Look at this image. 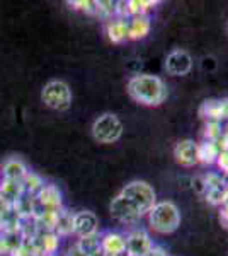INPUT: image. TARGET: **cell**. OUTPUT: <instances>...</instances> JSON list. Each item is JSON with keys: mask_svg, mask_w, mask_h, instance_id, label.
I'll use <instances>...</instances> for the list:
<instances>
[{"mask_svg": "<svg viewBox=\"0 0 228 256\" xmlns=\"http://www.w3.org/2000/svg\"><path fill=\"white\" fill-rule=\"evenodd\" d=\"M128 94L143 106H160L167 99L169 90L160 77L140 74L128 80Z\"/></svg>", "mask_w": 228, "mask_h": 256, "instance_id": "obj_1", "label": "cell"}, {"mask_svg": "<svg viewBox=\"0 0 228 256\" xmlns=\"http://www.w3.org/2000/svg\"><path fill=\"white\" fill-rule=\"evenodd\" d=\"M148 224L155 232L159 234H171L179 229L181 226V212L174 202L164 200L157 202L153 208L147 214Z\"/></svg>", "mask_w": 228, "mask_h": 256, "instance_id": "obj_2", "label": "cell"}, {"mask_svg": "<svg viewBox=\"0 0 228 256\" xmlns=\"http://www.w3.org/2000/svg\"><path fill=\"white\" fill-rule=\"evenodd\" d=\"M123 198H126L131 204V207L138 210L140 216H147L148 212L153 208V205L157 204V193L147 181H131L119 193Z\"/></svg>", "mask_w": 228, "mask_h": 256, "instance_id": "obj_3", "label": "cell"}, {"mask_svg": "<svg viewBox=\"0 0 228 256\" xmlns=\"http://www.w3.org/2000/svg\"><path fill=\"white\" fill-rule=\"evenodd\" d=\"M41 101L55 111H67L72 104V89L63 80H49L41 90Z\"/></svg>", "mask_w": 228, "mask_h": 256, "instance_id": "obj_4", "label": "cell"}, {"mask_svg": "<svg viewBox=\"0 0 228 256\" xmlns=\"http://www.w3.org/2000/svg\"><path fill=\"white\" fill-rule=\"evenodd\" d=\"M123 135V123L116 114L104 113L95 118L92 125V137L99 144H114Z\"/></svg>", "mask_w": 228, "mask_h": 256, "instance_id": "obj_5", "label": "cell"}, {"mask_svg": "<svg viewBox=\"0 0 228 256\" xmlns=\"http://www.w3.org/2000/svg\"><path fill=\"white\" fill-rule=\"evenodd\" d=\"M36 198V212H43V210H51V212H60L63 208V196L56 184L44 183V186L34 195Z\"/></svg>", "mask_w": 228, "mask_h": 256, "instance_id": "obj_6", "label": "cell"}, {"mask_svg": "<svg viewBox=\"0 0 228 256\" xmlns=\"http://www.w3.org/2000/svg\"><path fill=\"white\" fill-rule=\"evenodd\" d=\"M155 246L150 234L145 229H133L126 236V253L128 256H147Z\"/></svg>", "mask_w": 228, "mask_h": 256, "instance_id": "obj_7", "label": "cell"}, {"mask_svg": "<svg viewBox=\"0 0 228 256\" xmlns=\"http://www.w3.org/2000/svg\"><path fill=\"white\" fill-rule=\"evenodd\" d=\"M165 70L167 74L176 77H182V76H188L193 68V56L189 55L186 50H174L167 55L165 58Z\"/></svg>", "mask_w": 228, "mask_h": 256, "instance_id": "obj_8", "label": "cell"}, {"mask_svg": "<svg viewBox=\"0 0 228 256\" xmlns=\"http://www.w3.org/2000/svg\"><path fill=\"white\" fill-rule=\"evenodd\" d=\"M200 114L206 122H228V98L223 99H206L203 101Z\"/></svg>", "mask_w": 228, "mask_h": 256, "instance_id": "obj_9", "label": "cell"}, {"mask_svg": "<svg viewBox=\"0 0 228 256\" xmlns=\"http://www.w3.org/2000/svg\"><path fill=\"white\" fill-rule=\"evenodd\" d=\"M109 210H111V216H113L116 220L123 222V224H133V222L142 218L138 210H135L131 207L130 202H128L126 198H123L121 195L113 198V202H111V205H109Z\"/></svg>", "mask_w": 228, "mask_h": 256, "instance_id": "obj_10", "label": "cell"}, {"mask_svg": "<svg viewBox=\"0 0 228 256\" xmlns=\"http://www.w3.org/2000/svg\"><path fill=\"white\" fill-rule=\"evenodd\" d=\"M97 229H99V220L94 212L82 210V212L73 214V234H77L78 238L97 234Z\"/></svg>", "mask_w": 228, "mask_h": 256, "instance_id": "obj_11", "label": "cell"}, {"mask_svg": "<svg viewBox=\"0 0 228 256\" xmlns=\"http://www.w3.org/2000/svg\"><path fill=\"white\" fill-rule=\"evenodd\" d=\"M174 158H176L177 164H181L184 168L196 166L200 162L198 160V144L191 138L177 142V146L174 147Z\"/></svg>", "mask_w": 228, "mask_h": 256, "instance_id": "obj_12", "label": "cell"}, {"mask_svg": "<svg viewBox=\"0 0 228 256\" xmlns=\"http://www.w3.org/2000/svg\"><path fill=\"white\" fill-rule=\"evenodd\" d=\"M101 250L106 256H114L126 251V236L116 230H107L101 236Z\"/></svg>", "mask_w": 228, "mask_h": 256, "instance_id": "obj_13", "label": "cell"}, {"mask_svg": "<svg viewBox=\"0 0 228 256\" xmlns=\"http://www.w3.org/2000/svg\"><path fill=\"white\" fill-rule=\"evenodd\" d=\"M36 248H38L39 254H55L60 248V236L53 230H41L34 236Z\"/></svg>", "mask_w": 228, "mask_h": 256, "instance_id": "obj_14", "label": "cell"}, {"mask_svg": "<svg viewBox=\"0 0 228 256\" xmlns=\"http://www.w3.org/2000/svg\"><path fill=\"white\" fill-rule=\"evenodd\" d=\"M152 28L150 16H135L128 19V40H143Z\"/></svg>", "mask_w": 228, "mask_h": 256, "instance_id": "obj_15", "label": "cell"}, {"mask_svg": "<svg viewBox=\"0 0 228 256\" xmlns=\"http://www.w3.org/2000/svg\"><path fill=\"white\" fill-rule=\"evenodd\" d=\"M29 172L26 164L17 158H9L0 168V174L5 180H14V181H22L24 176Z\"/></svg>", "mask_w": 228, "mask_h": 256, "instance_id": "obj_16", "label": "cell"}, {"mask_svg": "<svg viewBox=\"0 0 228 256\" xmlns=\"http://www.w3.org/2000/svg\"><path fill=\"white\" fill-rule=\"evenodd\" d=\"M106 34L109 38L111 43H123L128 40V19L123 18H114L107 22L106 26Z\"/></svg>", "mask_w": 228, "mask_h": 256, "instance_id": "obj_17", "label": "cell"}, {"mask_svg": "<svg viewBox=\"0 0 228 256\" xmlns=\"http://www.w3.org/2000/svg\"><path fill=\"white\" fill-rule=\"evenodd\" d=\"M24 195H26V192H24L22 181L5 180V178L0 180V196L5 198L9 204H14Z\"/></svg>", "mask_w": 228, "mask_h": 256, "instance_id": "obj_18", "label": "cell"}, {"mask_svg": "<svg viewBox=\"0 0 228 256\" xmlns=\"http://www.w3.org/2000/svg\"><path fill=\"white\" fill-rule=\"evenodd\" d=\"M159 2L153 0H128L124 2V9H126V19L135 18V16H148V10H152Z\"/></svg>", "mask_w": 228, "mask_h": 256, "instance_id": "obj_19", "label": "cell"}, {"mask_svg": "<svg viewBox=\"0 0 228 256\" xmlns=\"http://www.w3.org/2000/svg\"><path fill=\"white\" fill-rule=\"evenodd\" d=\"M220 154V148L217 146V142H208V140H205V142L198 144V160L203 164H211L217 162V158Z\"/></svg>", "mask_w": 228, "mask_h": 256, "instance_id": "obj_20", "label": "cell"}, {"mask_svg": "<svg viewBox=\"0 0 228 256\" xmlns=\"http://www.w3.org/2000/svg\"><path fill=\"white\" fill-rule=\"evenodd\" d=\"M55 232L60 238L73 234V214H70L68 210H65V208H61L60 212H58V220H56Z\"/></svg>", "mask_w": 228, "mask_h": 256, "instance_id": "obj_21", "label": "cell"}, {"mask_svg": "<svg viewBox=\"0 0 228 256\" xmlns=\"http://www.w3.org/2000/svg\"><path fill=\"white\" fill-rule=\"evenodd\" d=\"M22 186H24V192H26V195H32V196H34L36 193H38L39 190L44 186V180L38 174V172L29 171L27 174L24 176V180H22Z\"/></svg>", "mask_w": 228, "mask_h": 256, "instance_id": "obj_22", "label": "cell"}, {"mask_svg": "<svg viewBox=\"0 0 228 256\" xmlns=\"http://www.w3.org/2000/svg\"><path fill=\"white\" fill-rule=\"evenodd\" d=\"M77 246L90 256V254H94L95 251L101 250V236H99V232H97V234H92V236L80 238L77 242Z\"/></svg>", "mask_w": 228, "mask_h": 256, "instance_id": "obj_23", "label": "cell"}, {"mask_svg": "<svg viewBox=\"0 0 228 256\" xmlns=\"http://www.w3.org/2000/svg\"><path fill=\"white\" fill-rule=\"evenodd\" d=\"M206 202L211 205H225L228 202V195H227V190L225 184L223 186H217V188H210L205 192Z\"/></svg>", "mask_w": 228, "mask_h": 256, "instance_id": "obj_24", "label": "cell"}, {"mask_svg": "<svg viewBox=\"0 0 228 256\" xmlns=\"http://www.w3.org/2000/svg\"><path fill=\"white\" fill-rule=\"evenodd\" d=\"M223 134V126L218 122H206L205 130H203V137L208 142H218Z\"/></svg>", "mask_w": 228, "mask_h": 256, "instance_id": "obj_25", "label": "cell"}, {"mask_svg": "<svg viewBox=\"0 0 228 256\" xmlns=\"http://www.w3.org/2000/svg\"><path fill=\"white\" fill-rule=\"evenodd\" d=\"M95 14L104 19H113V16L116 18V2H95Z\"/></svg>", "mask_w": 228, "mask_h": 256, "instance_id": "obj_26", "label": "cell"}, {"mask_svg": "<svg viewBox=\"0 0 228 256\" xmlns=\"http://www.w3.org/2000/svg\"><path fill=\"white\" fill-rule=\"evenodd\" d=\"M68 6L85 14H95V2H90V0H73V2H68Z\"/></svg>", "mask_w": 228, "mask_h": 256, "instance_id": "obj_27", "label": "cell"}, {"mask_svg": "<svg viewBox=\"0 0 228 256\" xmlns=\"http://www.w3.org/2000/svg\"><path fill=\"white\" fill-rule=\"evenodd\" d=\"M215 164H217L218 169L222 171L220 174L228 176V152L220 150V154H218V158H217V162H215Z\"/></svg>", "mask_w": 228, "mask_h": 256, "instance_id": "obj_28", "label": "cell"}, {"mask_svg": "<svg viewBox=\"0 0 228 256\" xmlns=\"http://www.w3.org/2000/svg\"><path fill=\"white\" fill-rule=\"evenodd\" d=\"M217 146H218L220 150L228 152V132L227 130H223V134H222V137H220V140L217 142Z\"/></svg>", "mask_w": 228, "mask_h": 256, "instance_id": "obj_29", "label": "cell"}, {"mask_svg": "<svg viewBox=\"0 0 228 256\" xmlns=\"http://www.w3.org/2000/svg\"><path fill=\"white\" fill-rule=\"evenodd\" d=\"M193 188L196 190L198 193H205L206 192L205 180H203V178H194V180H193Z\"/></svg>", "mask_w": 228, "mask_h": 256, "instance_id": "obj_30", "label": "cell"}, {"mask_svg": "<svg viewBox=\"0 0 228 256\" xmlns=\"http://www.w3.org/2000/svg\"><path fill=\"white\" fill-rule=\"evenodd\" d=\"M220 220L223 222V226L228 229V202L225 205H223V208L220 210Z\"/></svg>", "mask_w": 228, "mask_h": 256, "instance_id": "obj_31", "label": "cell"}, {"mask_svg": "<svg viewBox=\"0 0 228 256\" xmlns=\"http://www.w3.org/2000/svg\"><path fill=\"white\" fill-rule=\"evenodd\" d=\"M67 256H89L85 253V251H82L80 248H78L77 244H73L72 248L68 250V253H67Z\"/></svg>", "mask_w": 228, "mask_h": 256, "instance_id": "obj_32", "label": "cell"}, {"mask_svg": "<svg viewBox=\"0 0 228 256\" xmlns=\"http://www.w3.org/2000/svg\"><path fill=\"white\" fill-rule=\"evenodd\" d=\"M147 256H169V254H167V251H165L164 248L153 246V248H152V251H150V253H148Z\"/></svg>", "mask_w": 228, "mask_h": 256, "instance_id": "obj_33", "label": "cell"}, {"mask_svg": "<svg viewBox=\"0 0 228 256\" xmlns=\"http://www.w3.org/2000/svg\"><path fill=\"white\" fill-rule=\"evenodd\" d=\"M2 234H3V222L0 220V236H2Z\"/></svg>", "mask_w": 228, "mask_h": 256, "instance_id": "obj_34", "label": "cell"}, {"mask_svg": "<svg viewBox=\"0 0 228 256\" xmlns=\"http://www.w3.org/2000/svg\"><path fill=\"white\" fill-rule=\"evenodd\" d=\"M114 256H128V253L124 251V253H119V254H114Z\"/></svg>", "mask_w": 228, "mask_h": 256, "instance_id": "obj_35", "label": "cell"}, {"mask_svg": "<svg viewBox=\"0 0 228 256\" xmlns=\"http://www.w3.org/2000/svg\"><path fill=\"white\" fill-rule=\"evenodd\" d=\"M43 256H56V254H43Z\"/></svg>", "mask_w": 228, "mask_h": 256, "instance_id": "obj_36", "label": "cell"}, {"mask_svg": "<svg viewBox=\"0 0 228 256\" xmlns=\"http://www.w3.org/2000/svg\"><path fill=\"white\" fill-rule=\"evenodd\" d=\"M227 123H228V122H227ZM227 132H228V125H227Z\"/></svg>", "mask_w": 228, "mask_h": 256, "instance_id": "obj_37", "label": "cell"}, {"mask_svg": "<svg viewBox=\"0 0 228 256\" xmlns=\"http://www.w3.org/2000/svg\"><path fill=\"white\" fill-rule=\"evenodd\" d=\"M31 256H36V254H31Z\"/></svg>", "mask_w": 228, "mask_h": 256, "instance_id": "obj_38", "label": "cell"}]
</instances>
